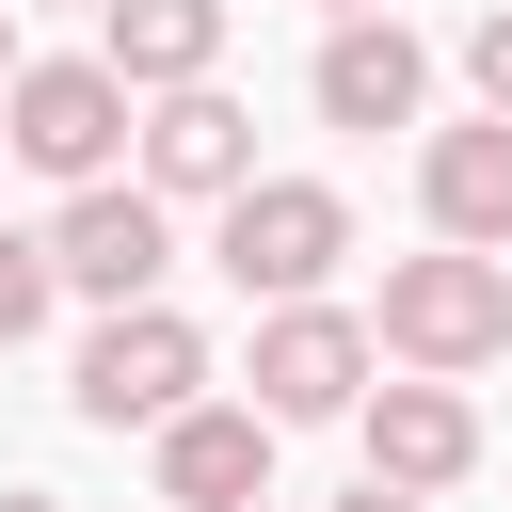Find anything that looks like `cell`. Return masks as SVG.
<instances>
[{
    "label": "cell",
    "mask_w": 512,
    "mask_h": 512,
    "mask_svg": "<svg viewBox=\"0 0 512 512\" xmlns=\"http://www.w3.org/2000/svg\"><path fill=\"white\" fill-rule=\"evenodd\" d=\"M368 352H400V368H432V384L496 368V352H512V272H496V256H464V240H432V256H384Z\"/></svg>",
    "instance_id": "6da1fadb"
},
{
    "label": "cell",
    "mask_w": 512,
    "mask_h": 512,
    "mask_svg": "<svg viewBox=\"0 0 512 512\" xmlns=\"http://www.w3.org/2000/svg\"><path fill=\"white\" fill-rule=\"evenodd\" d=\"M128 80L96 64V48H64V64H32L16 48V80H0V160H32L48 192H80V176H128Z\"/></svg>",
    "instance_id": "7a4b0ae2"
},
{
    "label": "cell",
    "mask_w": 512,
    "mask_h": 512,
    "mask_svg": "<svg viewBox=\"0 0 512 512\" xmlns=\"http://www.w3.org/2000/svg\"><path fill=\"white\" fill-rule=\"evenodd\" d=\"M208 256H224L240 304H304V288H336V256H352V192H336V176H240L224 224H208Z\"/></svg>",
    "instance_id": "3957f363"
},
{
    "label": "cell",
    "mask_w": 512,
    "mask_h": 512,
    "mask_svg": "<svg viewBox=\"0 0 512 512\" xmlns=\"http://www.w3.org/2000/svg\"><path fill=\"white\" fill-rule=\"evenodd\" d=\"M96 432H160L176 400H208V336L176 320V304H96V336H80V384H64Z\"/></svg>",
    "instance_id": "277c9868"
},
{
    "label": "cell",
    "mask_w": 512,
    "mask_h": 512,
    "mask_svg": "<svg viewBox=\"0 0 512 512\" xmlns=\"http://www.w3.org/2000/svg\"><path fill=\"white\" fill-rule=\"evenodd\" d=\"M160 272H176V208H160L144 176H80L64 224H48V288H80V304H160Z\"/></svg>",
    "instance_id": "5b68a950"
},
{
    "label": "cell",
    "mask_w": 512,
    "mask_h": 512,
    "mask_svg": "<svg viewBox=\"0 0 512 512\" xmlns=\"http://www.w3.org/2000/svg\"><path fill=\"white\" fill-rule=\"evenodd\" d=\"M368 368H384V352H368V320L304 288V304H256V384H240V400H256L272 432H304V416H352V400H368Z\"/></svg>",
    "instance_id": "8992f818"
},
{
    "label": "cell",
    "mask_w": 512,
    "mask_h": 512,
    "mask_svg": "<svg viewBox=\"0 0 512 512\" xmlns=\"http://www.w3.org/2000/svg\"><path fill=\"white\" fill-rule=\"evenodd\" d=\"M128 176H144L160 208H224V192L256 176V112H240L224 80H176V96L128 112Z\"/></svg>",
    "instance_id": "52a82bcc"
},
{
    "label": "cell",
    "mask_w": 512,
    "mask_h": 512,
    "mask_svg": "<svg viewBox=\"0 0 512 512\" xmlns=\"http://www.w3.org/2000/svg\"><path fill=\"white\" fill-rule=\"evenodd\" d=\"M352 432H368V480H400V496H448V480L480 464V400H464V384H432V368L368 384V400H352Z\"/></svg>",
    "instance_id": "ba28073f"
},
{
    "label": "cell",
    "mask_w": 512,
    "mask_h": 512,
    "mask_svg": "<svg viewBox=\"0 0 512 512\" xmlns=\"http://www.w3.org/2000/svg\"><path fill=\"white\" fill-rule=\"evenodd\" d=\"M416 208H432V240H464V256H512V112H464V128H432V144H416Z\"/></svg>",
    "instance_id": "9c48e42d"
},
{
    "label": "cell",
    "mask_w": 512,
    "mask_h": 512,
    "mask_svg": "<svg viewBox=\"0 0 512 512\" xmlns=\"http://www.w3.org/2000/svg\"><path fill=\"white\" fill-rule=\"evenodd\" d=\"M304 96H320V128H416V96H432V48H416L400 16H336Z\"/></svg>",
    "instance_id": "30bf717a"
},
{
    "label": "cell",
    "mask_w": 512,
    "mask_h": 512,
    "mask_svg": "<svg viewBox=\"0 0 512 512\" xmlns=\"http://www.w3.org/2000/svg\"><path fill=\"white\" fill-rule=\"evenodd\" d=\"M160 496H176V512L272 496V416H256V400H176V416H160Z\"/></svg>",
    "instance_id": "8fae6325"
},
{
    "label": "cell",
    "mask_w": 512,
    "mask_h": 512,
    "mask_svg": "<svg viewBox=\"0 0 512 512\" xmlns=\"http://www.w3.org/2000/svg\"><path fill=\"white\" fill-rule=\"evenodd\" d=\"M96 64H112L128 96L224 80V0H96Z\"/></svg>",
    "instance_id": "7c38bea8"
},
{
    "label": "cell",
    "mask_w": 512,
    "mask_h": 512,
    "mask_svg": "<svg viewBox=\"0 0 512 512\" xmlns=\"http://www.w3.org/2000/svg\"><path fill=\"white\" fill-rule=\"evenodd\" d=\"M48 304H64V288H48V240H32V224H0V352H16V336H48Z\"/></svg>",
    "instance_id": "4fadbf2b"
},
{
    "label": "cell",
    "mask_w": 512,
    "mask_h": 512,
    "mask_svg": "<svg viewBox=\"0 0 512 512\" xmlns=\"http://www.w3.org/2000/svg\"><path fill=\"white\" fill-rule=\"evenodd\" d=\"M464 80H480V112H512V0H496V16L464 32Z\"/></svg>",
    "instance_id": "5bb4252c"
},
{
    "label": "cell",
    "mask_w": 512,
    "mask_h": 512,
    "mask_svg": "<svg viewBox=\"0 0 512 512\" xmlns=\"http://www.w3.org/2000/svg\"><path fill=\"white\" fill-rule=\"evenodd\" d=\"M336 512H432V496H400V480H352V496H336Z\"/></svg>",
    "instance_id": "9a60e30c"
},
{
    "label": "cell",
    "mask_w": 512,
    "mask_h": 512,
    "mask_svg": "<svg viewBox=\"0 0 512 512\" xmlns=\"http://www.w3.org/2000/svg\"><path fill=\"white\" fill-rule=\"evenodd\" d=\"M0 512H64V496H32V480H16V496H0Z\"/></svg>",
    "instance_id": "2e32d148"
},
{
    "label": "cell",
    "mask_w": 512,
    "mask_h": 512,
    "mask_svg": "<svg viewBox=\"0 0 512 512\" xmlns=\"http://www.w3.org/2000/svg\"><path fill=\"white\" fill-rule=\"evenodd\" d=\"M0 80H16V0H0Z\"/></svg>",
    "instance_id": "e0dca14e"
},
{
    "label": "cell",
    "mask_w": 512,
    "mask_h": 512,
    "mask_svg": "<svg viewBox=\"0 0 512 512\" xmlns=\"http://www.w3.org/2000/svg\"><path fill=\"white\" fill-rule=\"evenodd\" d=\"M320 16H384V0H320Z\"/></svg>",
    "instance_id": "ac0fdd59"
},
{
    "label": "cell",
    "mask_w": 512,
    "mask_h": 512,
    "mask_svg": "<svg viewBox=\"0 0 512 512\" xmlns=\"http://www.w3.org/2000/svg\"><path fill=\"white\" fill-rule=\"evenodd\" d=\"M240 512H272V496H240Z\"/></svg>",
    "instance_id": "d6986e66"
}]
</instances>
